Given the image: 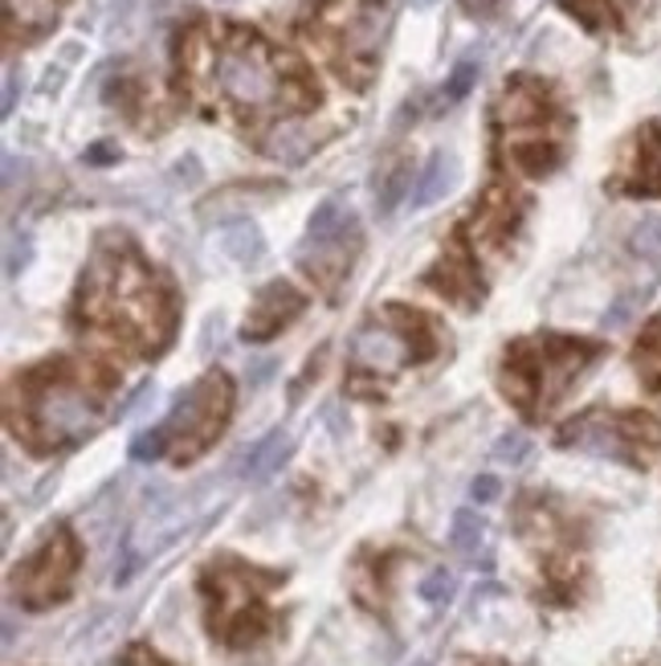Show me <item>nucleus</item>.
Wrapping results in <instances>:
<instances>
[{"mask_svg": "<svg viewBox=\"0 0 661 666\" xmlns=\"http://www.w3.org/2000/svg\"><path fill=\"white\" fill-rule=\"evenodd\" d=\"M74 323L90 340L107 347H127L131 356H155L172 340L176 303L172 291L148 270L127 237H110L83 275V291L74 303Z\"/></svg>", "mask_w": 661, "mask_h": 666, "instance_id": "nucleus-1", "label": "nucleus"}, {"mask_svg": "<svg viewBox=\"0 0 661 666\" xmlns=\"http://www.w3.org/2000/svg\"><path fill=\"white\" fill-rule=\"evenodd\" d=\"M110 380L78 368L74 361H50L13 376L9 385V426L33 454H50L83 442L98 426Z\"/></svg>", "mask_w": 661, "mask_h": 666, "instance_id": "nucleus-2", "label": "nucleus"}, {"mask_svg": "<svg viewBox=\"0 0 661 666\" xmlns=\"http://www.w3.org/2000/svg\"><path fill=\"white\" fill-rule=\"evenodd\" d=\"M286 581V572L258 569L237 556H217L201 569V601H205L208 638L225 651H253L282 630V617L270 610V593Z\"/></svg>", "mask_w": 661, "mask_h": 666, "instance_id": "nucleus-3", "label": "nucleus"}, {"mask_svg": "<svg viewBox=\"0 0 661 666\" xmlns=\"http://www.w3.org/2000/svg\"><path fill=\"white\" fill-rule=\"evenodd\" d=\"M605 356V344L596 340H576V335H531V340H514L502 356L498 368V385L514 409L531 421L543 417L560 405L579 376L588 373L596 361Z\"/></svg>", "mask_w": 661, "mask_h": 666, "instance_id": "nucleus-4", "label": "nucleus"}, {"mask_svg": "<svg viewBox=\"0 0 661 666\" xmlns=\"http://www.w3.org/2000/svg\"><path fill=\"white\" fill-rule=\"evenodd\" d=\"M441 327L421 311L388 307L376 311L351 340V393L364 389V380H388L413 364L441 356Z\"/></svg>", "mask_w": 661, "mask_h": 666, "instance_id": "nucleus-5", "label": "nucleus"}, {"mask_svg": "<svg viewBox=\"0 0 661 666\" xmlns=\"http://www.w3.org/2000/svg\"><path fill=\"white\" fill-rule=\"evenodd\" d=\"M208 83V90L237 111H278L282 103H303L299 83L282 78V62L253 33H229V42L213 50Z\"/></svg>", "mask_w": 661, "mask_h": 666, "instance_id": "nucleus-6", "label": "nucleus"}, {"mask_svg": "<svg viewBox=\"0 0 661 666\" xmlns=\"http://www.w3.org/2000/svg\"><path fill=\"white\" fill-rule=\"evenodd\" d=\"M551 507H555L551 500L527 495L519 503V531L539 560V598L548 605H572L588 577L584 544L576 536V524Z\"/></svg>", "mask_w": 661, "mask_h": 666, "instance_id": "nucleus-7", "label": "nucleus"}, {"mask_svg": "<svg viewBox=\"0 0 661 666\" xmlns=\"http://www.w3.org/2000/svg\"><path fill=\"white\" fill-rule=\"evenodd\" d=\"M498 127L507 136V155L531 176H543L564 160V115L551 107L539 83L510 86L498 107Z\"/></svg>", "mask_w": 661, "mask_h": 666, "instance_id": "nucleus-8", "label": "nucleus"}, {"mask_svg": "<svg viewBox=\"0 0 661 666\" xmlns=\"http://www.w3.org/2000/svg\"><path fill=\"white\" fill-rule=\"evenodd\" d=\"M555 442L564 450H593L629 466H649L661 450V426L637 409H588L560 426Z\"/></svg>", "mask_w": 661, "mask_h": 666, "instance_id": "nucleus-9", "label": "nucleus"}, {"mask_svg": "<svg viewBox=\"0 0 661 666\" xmlns=\"http://www.w3.org/2000/svg\"><path fill=\"white\" fill-rule=\"evenodd\" d=\"M229 413H234V385L225 373H208L201 376L188 397L172 409V417L164 421L167 433V454L172 462H196L205 454L208 445L217 442L225 426H229Z\"/></svg>", "mask_w": 661, "mask_h": 666, "instance_id": "nucleus-10", "label": "nucleus"}, {"mask_svg": "<svg viewBox=\"0 0 661 666\" xmlns=\"http://www.w3.org/2000/svg\"><path fill=\"white\" fill-rule=\"evenodd\" d=\"M380 25H384V0H327L315 33L323 37L339 74H347L351 83H368Z\"/></svg>", "mask_w": 661, "mask_h": 666, "instance_id": "nucleus-11", "label": "nucleus"}, {"mask_svg": "<svg viewBox=\"0 0 661 666\" xmlns=\"http://www.w3.org/2000/svg\"><path fill=\"white\" fill-rule=\"evenodd\" d=\"M78 565H83V548H78V536L57 524L37 552L29 556L25 565L13 572V593L25 610H50L57 601L69 598L74 589V577H78Z\"/></svg>", "mask_w": 661, "mask_h": 666, "instance_id": "nucleus-12", "label": "nucleus"}, {"mask_svg": "<svg viewBox=\"0 0 661 666\" xmlns=\"http://www.w3.org/2000/svg\"><path fill=\"white\" fill-rule=\"evenodd\" d=\"M306 250H315V254H303L306 275L318 278L327 291H335L339 278L356 262V250H359L356 217L344 213L335 201H323V205L315 208L311 225H306Z\"/></svg>", "mask_w": 661, "mask_h": 666, "instance_id": "nucleus-13", "label": "nucleus"}, {"mask_svg": "<svg viewBox=\"0 0 661 666\" xmlns=\"http://www.w3.org/2000/svg\"><path fill=\"white\" fill-rule=\"evenodd\" d=\"M299 311H303V294L294 291L290 282H270V287L258 294L253 311H249L246 340L249 344H262V340H270V335L278 332V327H286Z\"/></svg>", "mask_w": 661, "mask_h": 666, "instance_id": "nucleus-14", "label": "nucleus"}, {"mask_svg": "<svg viewBox=\"0 0 661 666\" xmlns=\"http://www.w3.org/2000/svg\"><path fill=\"white\" fill-rule=\"evenodd\" d=\"M620 189H625V193L661 196V123L646 127V131L637 136L633 164L625 168V176H620Z\"/></svg>", "mask_w": 661, "mask_h": 666, "instance_id": "nucleus-15", "label": "nucleus"}, {"mask_svg": "<svg viewBox=\"0 0 661 666\" xmlns=\"http://www.w3.org/2000/svg\"><path fill=\"white\" fill-rule=\"evenodd\" d=\"M457 184V160L454 155L437 152L433 160L425 164V172H421V181H416L413 189V208H425L433 205V201H441V196L449 193Z\"/></svg>", "mask_w": 661, "mask_h": 666, "instance_id": "nucleus-16", "label": "nucleus"}, {"mask_svg": "<svg viewBox=\"0 0 661 666\" xmlns=\"http://www.w3.org/2000/svg\"><path fill=\"white\" fill-rule=\"evenodd\" d=\"M633 4L637 0H564V9H572L588 29H620Z\"/></svg>", "mask_w": 661, "mask_h": 666, "instance_id": "nucleus-17", "label": "nucleus"}, {"mask_svg": "<svg viewBox=\"0 0 661 666\" xmlns=\"http://www.w3.org/2000/svg\"><path fill=\"white\" fill-rule=\"evenodd\" d=\"M633 361H637V373L646 376L649 389L661 393V320H658V323H649L646 335L637 340Z\"/></svg>", "mask_w": 661, "mask_h": 666, "instance_id": "nucleus-18", "label": "nucleus"}, {"mask_svg": "<svg viewBox=\"0 0 661 666\" xmlns=\"http://www.w3.org/2000/svg\"><path fill=\"white\" fill-rule=\"evenodd\" d=\"M286 450H290V442H286V433L282 430H274V433H266L262 442L253 445L249 450V459H246V479H262V474H270L278 466V462L286 459Z\"/></svg>", "mask_w": 661, "mask_h": 666, "instance_id": "nucleus-19", "label": "nucleus"}, {"mask_svg": "<svg viewBox=\"0 0 661 666\" xmlns=\"http://www.w3.org/2000/svg\"><path fill=\"white\" fill-rule=\"evenodd\" d=\"M57 9H62V0H21V4L9 9V25H17V17H21L25 33H42L57 17Z\"/></svg>", "mask_w": 661, "mask_h": 666, "instance_id": "nucleus-20", "label": "nucleus"}, {"mask_svg": "<svg viewBox=\"0 0 661 666\" xmlns=\"http://www.w3.org/2000/svg\"><path fill=\"white\" fill-rule=\"evenodd\" d=\"M449 540H454L457 552H474L478 544H483V519L474 512H457L454 515V531H449Z\"/></svg>", "mask_w": 661, "mask_h": 666, "instance_id": "nucleus-21", "label": "nucleus"}, {"mask_svg": "<svg viewBox=\"0 0 661 666\" xmlns=\"http://www.w3.org/2000/svg\"><path fill=\"white\" fill-rule=\"evenodd\" d=\"M633 250L649 262H661V217H646L633 229Z\"/></svg>", "mask_w": 661, "mask_h": 666, "instance_id": "nucleus-22", "label": "nucleus"}, {"mask_svg": "<svg viewBox=\"0 0 661 666\" xmlns=\"http://www.w3.org/2000/svg\"><path fill=\"white\" fill-rule=\"evenodd\" d=\"M102 666H172L167 658H160V654L148 646V642H131L119 658H110V663H102Z\"/></svg>", "mask_w": 661, "mask_h": 666, "instance_id": "nucleus-23", "label": "nucleus"}, {"mask_svg": "<svg viewBox=\"0 0 661 666\" xmlns=\"http://www.w3.org/2000/svg\"><path fill=\"white\" fill-rule=\"evenodd\" d=\"M131 454H136L139 462H148V459H160V454H167V433H164V426H155L152 433H139L136 445H131Z\"/></svg>", "mask_w": 661, "mask_h": 666, "instance_id": "nucleus-24", "label": "nucleus"}, {"mask_svg": "<svg viewBox=\"0 0 661 666\" xmlns=\"http://www.w3.org/2000/svg\"><path fill=\"white\" fill-rule=\"evenodd\" d=\"M404 184H409V168L400 164L392 176L384 181V189H380V196H376V205H380V213H392L397 208V201L404 196Z\"/></svg>", "mask_w": 661, "mask_h": 666, "instance_id": "nucleus-25", "label": "nucleus"}, {"mask_svg": "<svg viewBox=\"0 0 661 666\" xmlns=\"http://www.w3.org/2000/svg\"><path fill=\"white\" fill-rule=\"evenodd\" d=\"M474 78H478V66H474V62H462V66L454 69L449 86H445V103H457V98H462L469 86H474Z\"/></svg>", "mask_w": 661, "mask_h": 666, "instance_id": "nucleus-26", "label": "nucleus"}, {"mask_svg": "<svg viewBox=\"0 0 661 666\" xmlns=\"http://www.w3.org/2000/svg\"><path fill=\"white\" fill-rule=\"evenodd\" d=\"M421 598L449 601L454 598V577H449V572H433V577H425V581H421Z\"/></svg>", "mask_w": 661, "mask_h": 666, "instance_id": "nucleus-27", "label": "nucleus"}, {"mask_svg": "<svg viewBox=\"0 0 661 666\" xmlns=\"http://www.w3.org/2000/svg\"><path fill=\"white\" fill-rule=\"evenodd\" d=\"M495 454H498V459H502V462H523L527 454H531V442H527L523 433H507V438L498 442Z\"/></svg>", "mask_w": 661, "mask_h": 666, "instance_id": "nucleus-28", "label": "nucleus"}, {"mask_svg": "<svg viewBox=\"0 0 661 666\" xmlns=\"http://www.w3.org/2000/svg\"><path fill=\"white\" fill-rule=\"evenodd\" d=\"M469 495L478 503H490L498 500V479H490V474H483V479H474V486H469Z\"/></svg>", "mask_w": 661, "mask_h": 666, "instance_id": "nucleus-29", "label": "nucleus"}, {"mask_svg": "<svg viewBox=\"0 0 661 666\" xmlns=\"http://www.w3.org/2000/svg\"><path fill=\"white\" fill-rule=\"evenodd\" d=\"M466 4V13H474V17H490L498 9V0H462Z\"/></svg>", "mask_w": 661, "mask_h": 666, "instance_id": "nucleus-30", "label": "nucleus"}, {"mask_svg": "<svg viewBox=\"0 0 661 666\" xmlns=\"http://www.w3.org/2000/svg\"><path fill=\"white\" fill-rule=\"evenodd\" d=\"M13 103H17V78L9 74V83H4V115L13 111Z\"/></svg>", "mask_w": 661, "mask_h": 666, "instance_id": "nucleus-31", "label": "nucleus"}, {"mask_svg": "<svg viewBox=\"0 0 661 666\" xmlns=\"http://www.w3.org/2000/svg\"><path fill=\"white\" fill-rule=\"evenodd\" d=\"M469 666H507V663H495V658H490V663H469Z\"/></svg>", "mask_w": 661, "mask_h": 666, "instance_id": "nucleus-32", "label": "nucleus"}, {"mask_svg": "<svg viewBox=\"0 0 661 666\" xmlns=\"http://www.w3.org/2000/svg\"><path fill=\"white\" fill-rule=\"evenodd\" d=\"M409 4H429V0H409Z\"/></svg>", "mask_w": 661, "mask_h": 666, "instance_id": "nucleus-33", "label": "nucleus"}, {"mask_svg": "<svg viewBox=\"0 0 661 666\" xmlns=\"http://www.w3.org/2000/svg\"><path fill=\"white\" fill-rule=\"evenodd\" d=\"M416 666H425V663H416Z\"/></svg>", "mask_w": 661, "mask_h": 666, "instance_id": "nucleus-34", "label": "nucleus"}]
</instances>
